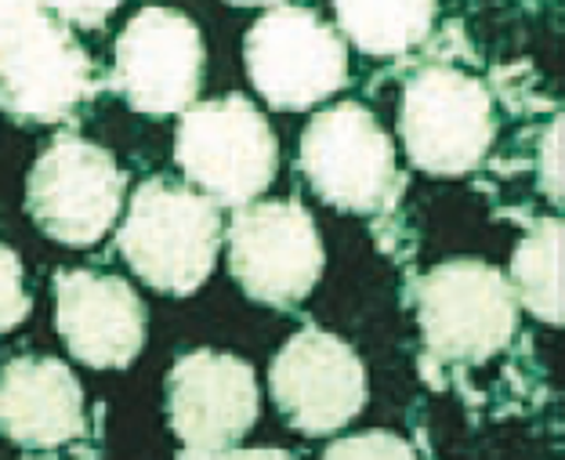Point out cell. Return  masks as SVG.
Returning <instances> with one entry per match:
<instances>
[{
    "label": "cell",
    "mask_w": 565,
    "mask_h": 460,
    "mask_svg": "<svg viewBox=\"0 0 565 460\" xmlns=\"http://www.w3.org/2000/svg\"><path fill=\"white\" fill-rule=\"evenodd\" d=\"M250 84L273 109H312L349 84V44L316 11L268 8L243 36Z\"/></svg>",
    "instance_id": "obj_7"
},
{
    "label": "cell",
    "mask_w": 565,
    "mask_h": 460,
    "mask_svg": "<svg viewBox=\"0 0 565 460\" xmlns=\"http://www.w3.org/2000/svg\"><path fill=\"white\" fill-rule=\"evenodd\" d=\"M301 171L319 200L352 214L392 211L403 193L392 138L359 101L319 109L308 120L301 135Z\"/></svg>",
    "instance_id": "obj_5"
},
{
    "label": "cell",
    "mask_w": 565,
    "mask_h": 460,
    "mask_svg": "<svg viewBox=\"0 0 565 460\" xmlns=\"http://www.w3.org/2000/svg\"><path fill=\"white\" fill-rule=\"evenodd\" d=\"M95 66L84 44L51 8H22L0 19V109L19 124H62L95 95Z\"/></svg>",
    "instance_id": "obj_3"
},
{
    "label": "cell",
    "mask_w": 565,
    "mask_h": 460,
    "mask_svg": "<svg viewBox=\"0 0 565 460\" xmlns=\"http://www.w3.org/2000/svg\"><path fill=\"white\" fill-rule=\"evenodd\" d=\"M55 323L76 363L124 370L146 344V304L120 276L66 268L55 276Z\"/></svg>",
    "instance_id": "obj_13"
},
{
    "label": "cell",
    "mask_w": 565,
    "mask_h": 460,
    "mask_svg": "<svg viewBox=\"0 0 565 460\" xmlns=\"http://www.w3.org/2000/svg\"><path fill=\"white\" fill-rule=\"evenodd\" d=\"M268 392L301 436H333L366 406V366L349 341L319 327L298 330L268 366Z\"/></svg>",
    "instance_id": "obj_10"
},
{
    "label": "cell",
    "mask_w": 565,
    "mask_h": 460,
    "mask_svg": "<svg viewBox=\"0 0 565 460\" xmlns=\"http://www.w3.org/2000/svg\"><path fill=\"white\" fill-rule=\"evenodd\" d=\"M84 431V388L51 355H19L0 370V436L25 450H58Z\"/></svg>",
    "instance_id": "obj_14"
},
{
    "label": "cell",
    "mask_w": 565,
    "mask_h": 460,
    "mask_svg": "<svg viewBox=\"0 0 565 460\" xmlns=\"http://www.w3.org/2000/svg\"><path fill=\"white\" fill-rule=\"evenodd\" d=\"M399 135L414 168L439 178L468 174L493 146V98L465 69L424 66L406 81Z\"/></svg>",
    "instance_id": "obj_6"
},
{
    "label": "cell",
    "mask_w": 565,
    "mask_h": 460,
    "mask_svg": "<svg viewBox=\"0 0 565 460\" xmlns=\"http://www.w3.org/2000/svg\"><path fill=\"white\" fill-rule=\"evenodd\" d=\"M167 414L185 453L236 450L258 420L254 370L225 352H189L167 374Z\"/></svg>",
    "instance_id": "obj_12"
},
{
    "label": "cell",
    "mask_w": 565,
    "mask_h": 460,
    "mask_svg": "<svg viewBox=\"0 0 565 460\" xmlns=\"http://www.w3.org/2000/svg\"><path fill=\"white\" fill-rule=\"evenodd\" d=\"M33 301H30V290H25V272H22V261L19 254L0 243V334L15 330L25 315H30Z\"/></svg>",
    "instance_id": "obj_17"
},
{
    "label": "cell",
    "mask_w": 565,
    "mask_h": 460,
    "mask_svg": "<svg viewBox=\"0 0 565 460\" xmlns=\"http://www.w3.org/2000/svg\"><path fill=\"white\" fill-rule=\"evenodd\" d=\"M228 268L250 301L290 309L323 272V239L301 203H247L228 222Z\"/></svg>",
    "instance_id": "obj_9"
},
{
    "label": "cell",
    "mask_w": 565,
    "mask_h": 460,
    "mask_svg": "<svg viewBox=\"0 0 565 460\" xmlns=\"http://www.w3.org/2000/svg\"><path fill=\"white\" fill-rule=\"evenodd\" d=\"M203 36L174 8H141L124 25L113 58V87L146 117L196 106L203 84Z\"/></svg>",
    "instance_id": "obj_11"
},
{
    "label": "cell",
    "mask_w": 565,
    "mask_h": 460,
    "mask_svg": "<svg viewBox=\"0 0 565 460\" xmlns=\"http://www.w3.org/2000/svg\"><path fill=\"white\" fill-rule=\"evenodd\" d=\"M22 460H44V457H22Z\"/></svg>",
    "instance_id": "obj_22"
},
{
    "label": "cell",
    "mask_w": 565,
    "mask_h": 460,
    "mask_svg": "<svg viewBox=\"0 0 565 460\" xmlns=\"http://www.w3.org/2000/svg\"><path fill=\"white\" fill-rule=\"evenodd\" d=\"M338 15L341 33L349 41L366 51V55H403V51L417 47L424 36H428L431 22H435V4H377V0H366V4H338L333 8Z\"/></svg>",
    "instance_id": "obj_16"
},
{
    "label": "cell",
    "mask_w": 565,
    "mask_h": 460,
    "mask_svg": "<svg viewBox=\"0 0 565 460\" xmlns=\"http://www.w3.org/2000/svg\"><path fill=\"white\" fill-rule=\"evenodd\" d=\"M127 178L113 152L76 135L55 138L25 182V211L44 236L92 247L117 225Z\"/></svg>",
    "instance_id": "obj_8"
},
{
    "label": "cell",
    "mask_w": 565,
    "mask_h": 460,
    "mask_svg": "<svg viewBox=\"0 0 565 460\" xmlns=\"http://www.w3.org/2000/svg\"><path fill=\"white\" fill-rule=\"evenodd\" d=\"M544 174H547V196L562 200V120L551 124V131L544 138Z\"/></svg>",
    "instance_id": "obj_19"
},
{
    "label": "cell",
    "mask_w": 565,
    "mask_h": 460,
    "mask_svg": "<svg viewBox=\"0 0 565 460\" xmlns=\"http://www.w3.org/2000/svg\"><path fill=\"white\" fill-rule=\"evenodd\" d=\"M511 293L519 309L544 323H562V222H541L511 254Z\"/></svg>",
    "instance_id": "obj_15"
},
{
    "label": "cell",
    "mask_w": 565,
    "mask_h": 460,
    "mask_svg": "<svg viewBox=\"0 0 565 460\" xmlns=\"http://www.w3.org/2000/svg\"><path fill=\"white\" fill-rule=\"evenodd\" d=\"M174 160L182 174L214 207H247L279 168L273 127L250 98L225 95L196 101L182 113L174 135Z\"/></svg>",
    "instance_id": "obj_2"
},
{
    "label": "cell",
    "mask_w": 565,
    "mask_h": 460,
    "mask_svg": "<svg viewBox=\"0 0 565 460\" xmlns=\"http://www.w3.org/2000/svg\"><path fill=\"white\" fill-rule=\"evenodd\" d=\"M323 460H417L414 446L388 431H366V436L338 439L323 453Z\"/></svg>",
    "instance_id": "obj_18"
},
{
    "label": "cell",
    "mask_w": 565,
    "mask_h": 460,
    "mask_svg": "<svg viewBox=\"0 0 565 460\" xmlns=\"http://www.w3.org/2000/svg\"><path fill=\"white\" fill-rule=\"evenodd\" d=\"M113 11H117V4H76V8L70 4V8H51V15H55V19H70L76 25H84V30H95V25L106 22Z\"/></svg>",
    "instance_id": "obj_20"
},
{
    "label": "cell",
    "mask_w": 565,
    "mask_h": 460,
    "mask_svg": "<svg viewBox=\"0 0 565 460\" xmlns=\"http://www.w3.org/2000/svg\"><path fill=\"white\" fill-rule=\"evenodd\" d=\"M417 323L431 366H479L519 330L508 276L486 261H446L417 284Z\"/></svg>",
    "instance_id": "obj_4"
},
{
    "label": "cell",
    "mask_w": 565,
    "mask_h": 460,
    "mask_svg": "<svg viewBox=\"0 0 565 460\" xmlns=\"http://www.w3.org/2000/svg\"><path fill=\"white\" fill-rule=\"evenodd\" d=\"M217 207L174 178H149L135 189L117 236L124 261L141 284L174 298L207 284L217 261Z\"/></svg>",
    "instance_id": "obj_1"
},
{
    "label": "cell",
    "mask_w": 565,
    "mask_h": 460,
    "mask_svg": "<svg viewBox=\"0 0 565 460\" xmlns=\"http://www.w3.org/2000/svg\"><path fill=\"white\" fill-rule=\"evenodd\" d=\"M178 460H298L287 450H222V453H182Z\"/></svg>",
    "instance_id": "obj_21"
}]
</instances>
